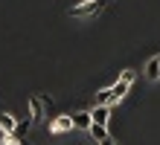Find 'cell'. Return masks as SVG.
I'll use <instances>...</instances> for the list:
<instances>
[{
	"mask_svg": "<svg viewBox=\"0 0 160 145\" xmlns=\"http://www.w3.org/2000/svg\"><path fill=\"white\" fill-rule=\"evenodd\" d=\"M105 9V0H82V3L70 6V15L73 17H93Z\"/></svg>",
	"mask_w": 160,
	"mask_h": 145,
	"instance_id": "2",
	"label": "cell"
},
{
	"mask_svg": "<svg viewBox=\"0 0 160 145\" xmlns=\"http://www.w3.org/2000/svg\"><path fill=\"white\" fill-rule=\"evenodd\" d=\"M70 128H73L70 116H55V119L50 122V133H64V131H70Z\"/></svg>",
	"mask_w": 160,
	"mask_h": 145,
	"instance_id": "5",
	"label": "cell"
},
{
	"mask_svg": "<svg viewBox=\"0 0 160 145\" xmlns=\"http://www.w3.org/2000/svg\"><path fill=\"white\" fill-rule=\"evenodd\" d=\"M44 113H47V108H44L41 96H29V122L38 125V122L44 119Z\"/></svg>",
	"mask_w": 160,
	"mask_h": 145,
	"instance_id": "3",
	"label": "cell"
},
{
	"mask_svg": "<svg viewBox=\"0 0 160 145\" xmlns=\"http://www.w3.org/2000/svg\"><path fill=\"white\" fill-rule=\"evenodd\" d=\"M99 145H117V142H114V139H111V137H108V139H102Z\"/></svg>",
	"mask_w": 160,
	"mask_h": 145,
	"instance_id": "10",
	"label": "cell"
},
{
	"mask_svg": "<svg viewBox=\"0 0 160 145\" xmlns=\"http://www.w3.org/2000/svg\"><path fill=\"white\" fill-rule=\"evenodd\" d=\"M90 119L96 122V125H108V119H111V104H93Z\"/></svg>",
	"mask_w": 160,
	"mask_h": 145,
	"instance_id": "4",
	"label": "cell"
},
{
	"mask_svg": "<svg viewBox=\"0 0 160 145\" xmlns=\"http://www.w3.org/2000/svg\"><path fill=\"white\" fill-rule=\"evenodd\" d=\"M88 133H90V137L96 139V142H102V139H108V137H111V131H108V125H96V122H93L90 128H88Z\"/></svg>",
	"mask_w": 160,
	"mask_h": 145,
	"instance_id": "7",
	"label": "cell"
},
{
	"mask_svg": "<svg viewBox=\"0 0 160 145\" xmlns=\"http://www.w3.org/2000/svg\"><path fill=\"white\" fill-rule=\"evenodd\" d=\"M157 73H160V55H157Z\"/></svg>",
	"mask_w": 160,
	"mask_h": 145,
	"instance_id": "12",
	"label": "cell"
},
{
	"mask_svg": "<svg viewBox=\"0 0 160 145\" xmlns=\"http://www.w3.org/2000/svg\"><path fill=\"white\" fill-rule=\"evenodd\" d=\"M134 79H137V73L134 70H122V75L117 79V84L114 87H108V104H117V102H122L125 99V93L131 90V84H134Z\"/></svg>",
	"mask_w": 160,
	"mask_h": 145,
	"instance_id": "1",
	"label": "cell"
},
{
	"mask_svg": "<svg viewBox=\"0 0 160 145\" xmlns=\"http://www.w3.org/2000/svg\"><path fill=\"white\" fill-rule=\"evenodd\" d=\"M15 128H18L15 116H12V113H0V131H3V133H12V137H15Z\"/></svg>",
	"mask_w": 160,
	"mask_h": 145,
	"instance_id": "6",
	"label": "cell"
},
{
	"mask_svg": "<svg viewBox=\"0 0 160 145\" xmlns=\"http://www.w3.org/2000/svg\"><path fill=\"white\" fill-rule=\"evenodd\" d=\"M70 119H73V128H82V131H88L90 125H93V119H90V113H73Z\"/></svg>",
	"mask_w": 160,
	"mask_h": 145,
	"instance_id": "8",
	"label": "cell"
},
{
	"mask_svg": "<svg viewBox=\"0 0 160 145\" xmlns=\"http://www.w3.org/2000/svg\"><path fill=\"white\" fill-rule=\"evenodd\" d=\"M108 99H111L108 90H99V93H96V104H108Z\"/></svg>",
	"mask_w": 160,
	"mask_h": 145,
	"instance_id": "9",
	"label": "cell"
},
{
	"mask_svg": "<svg viewBox=\"0 0 160 145\" xmlns=\"http://www.w3.org/2000/svg\"><path fill=\"white\" fill-rule=\"evenodd\" d=\"M18 145H29V142H26V139H18Z\"/></svg>",
	"mask_w": 160,
	"mask_h": 145,
	"instance_id": "11",
	"label": "cell"
}]
</instances>
